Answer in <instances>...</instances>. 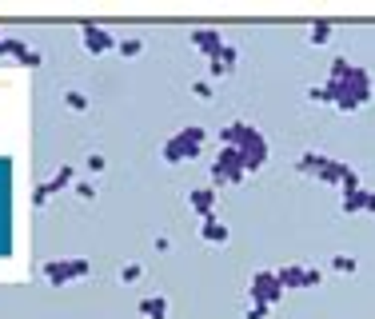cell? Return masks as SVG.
<instances>
[{
  "instance_id": "obj_1",
  "label": "cell",
  "mask_w": 375,
  "mask_h": 319,
  "mask_svg": "<svg viewBox=\"0 0 375 319\" xmlns=\"http://www.w3.org/2000/svg\"><path fill=\"white\" fill-rule=\"evenodd\" d=\"M324 88H327V96H331V108H340V112H359L363 104H372V96H375L367 68L351 64L347 56H335V60H331Z\"/></svg>"
},
{
  "instance_id": "obj_2",
  "label": "cell",
  "mask_w": 375,
  "mask_h": 319,
  "mask_svg": "<svg viewBox=\"0 0 375 319\" xmlns=\"http://www.w3.org/2000/svg\"><path fill=\"white\" fill-rule=\"evenodd\" d=\"M295 172L311 175V180H320V184H335L340 191L359 188V172L347 160H335V156H327V152H315V148L295 156Z\"/></svg>"
},
{
  "instance_id": "obj_3",
  "label": "cell",
  "mask_w": 375,
  "mask_h": 319,
  "mask_svg": "<svg viewBox=\"0 0 375 319\" xmlns=\"http://www.w3.org/2000/svg\"><path fill=\"white\" fill-rule=\"evenodd\" d=\"M220 144H228V148L240 152L247 175L260 172L263 164H268V136H263L256 124H247V120H232V124L220 132Z\"/></svg>"
},
{
  "instance_id": "obj_4",
  "label": "cell",
  "mask_w": 375,
  "mask_h": 319,
  "mask_svg": "<svg viewBox=\"0 0 375 319\" xmlns=\"http://www.w3.org/2000/svg\"><path fill=\"white\" fill-rule=\"evenodd\" d=\"M204 144H208V132H204V128H196V124L176 128V132H172V136L160 144V160H164V164H184V160H200Z\"/></svg>"
},
{
  "instance_id": "obj_5",
  "label": "cell",
  "mask_w": 375,
  "mask_h": 319,
  "mask_svg": "<svg viewBox=\"0 0 375 319\" xmlns=\"http://www.w3.org/2000/svg\"><path fill=\"white\" fill-rule=\"evenodd\" d=\"M247 172H244V160L236 148L228 144H220V152L212 160V188H236V184H244Z\"/></svg>"
},
{
  "instance_id": "obj_6",
  "label": "cell",
  "mask_w": 375,
  "mask_h": 319,
  "mask_svg": "<svg viewBox=\"0 0 375 319\" xmlns=\"http://www.w3.org/2000/svg\"><path fill=\"white\" fill-rule=\"evenodd\" d=\"M40 275L49 279L52 287H64L72 284V279H88L92 275V264L84 259V255H68V259H49L44 268H40Z\"/></svg>"
},
{
  "instance_id": "obj_7",
  "label": "cell",
  "mask_w": 375,
  "mask_h": 319,
  "mask_svg": "<svg viewBox=\"0 0 375 319\" xmlns=\"http://www.w3.org/2000/svg\"><path fill=\"white\" fill-rule=\"evenodd\" d=\"M247 300L252 303H263V307H276L284 300V284H279L276 271H252V279H247Z\"/></svg>"
},
{
  "instance_id": "obj_8",
  "label": "cell",
  "mask_w": 375,
  "mask_h": 319,
  "mask_svg": "<svg viewBox=\"0 0 375 319\" xmlns=\"http://www.w3.org/2000/svg\"><path fill=\"white\" fill-rule=\"evenodd\" d=\"M284 291H295V287H324V268L320 264H284L276 271Z\"/></svg>"
},
{
  "instance_id": "obj_9",
  "label": "cell",
  "mask_w": 375,
  "mask_h": 319,
  "mask_svg": "<svg viewBox=\"0 0 375 319\" xmlns=\"http://www.w3.org/2000/svg\"><path fill=\"white\" fill-rule=\"evenodd\" d=\"M0 56H17V60H20V64H28V68L44 64L40 48H33L28 40H20V36H0Z\"/></svg>"
},
{
  "instance_id": "obj_10",
  "label": "cell",
  "mask_w": 375,
  "mask_h": 319,
  "mask_svg": "<svg viewBox=\"0 0 375 319\" xmlns=\"http://www.w3.org/2000/svg\"><path fill=\"white\" fill-rule=\"evenodd\" d=\"M80 44L92 52V56H104V52H116V36L100 24H84L80 28Z\"/></svg>"
},
{
  "instance_id": "obj_11",
  "label": "cell",
  "mask_w": 375,
  "mask_h": 319,
  "mask_svg": "<svg viewBox=\"0 0 375 319\" xmlns=\"http://www.w3.org/2000/svg\"><path fill=\"white\" fill-rule=\"evenodd\" d=\"M72 184H76V172H72V168H68V164H64V168H60V172H56V175H52V180H49V184H40V188H36L33 204H36V207H44V204H49V200H52V196H56V191L72 188Z\"/></svg>"
},
{
  "instance_id": "obj_12",
  "label": "cell",
  "mask_w": 375,
  "mask_h": 319,
  "mask_svg": "<svg viewBox=\"0 0 375 319\" xmlns=\"http://www.w3.org/2000/svg\"><path fill=\"white\" fill-rule=\"evenodd\" d=\"M188 44L196 48L200 56H208V60H212V56L228 44V40H224V32H216V28H196V32H188Z\"/></svg>"
},
{
  "instance_id": "obj_13",
  "label": "cell",
  "mask_w": 375,
  "mask_h": 319,
  "mask_svg": "<svg viewBox=\"0 0 375 319\" xmlns=\"http://www.w3.org/2000/svg\"><path fill=\"white\" fill-rule=\"evenodd\" d=\"M216 204H220V191L208 184V188H192L188 191V207L196 212L200 220H208V216H216Z\"/></svg>"
},
{
  "instance_id": "obj_14",
  "label": "cell",
  "mask_w": 375,
  "mask_h": 319,
  "mask_svg": "<svg viewBox=\"0 0 375 319\" xmlns=\"http://www.w3.org/2000/svg\"><path fill=\"white\" fill-rule=\"evenodd\" d=\"M236 64H240V48L228 40V44H224L212 60H208V72H212V76H232V72H236Z\"/></svg>"
},
{
  "instance_id": "obj_15",
  "label": "cell",
  "mask_w": 375,
  "mask_h": 319,
  "mask_svg": "<svg viewBox=\"0 0 375 319\" xmlns=\"http://www.w3.org/2000/svg\"><path fill=\"white\" fill-rule=\"evenodd\" d=\"M367 196H372V188H351V191H343L340 196V212L343 216H359V212H367Z\"/></svg>"
},
{
  "instance_id": "obj_16",
  "label": "cell",
  "mask_w": 375,
  "mask_h": 319,
  "mask_svg": "<svg viewBox=\"0 0 375 319\" xmlns=\"http://www.w3.org/2000/svg\"><path fill=\"white\" fill-rule=\"evenodd\" d=\"M200 239H204V243H228L232 227L220 223V216H208V220H200Z\"/></svg>"
},
{
  "instance_id": "obj_17",
  "label": "cell",
  "mask_w": 375,
  "mask_h": 319,
  "mask_svg": "<svg viewBox=\"0 0 375 319\" xmlns=\"http://www.w3.org/2000/svg\"><path fill=\"white\" fill-rule=\"evenodd\" d=\"M140 316L144 319H168V300H164V295H144V300H140Z\"/></svg>"
},
{
  "instance_id": "obj_18",
  "label": "cell",
  "mask_w": 375,
  "mask_h": 319,
  "mask_svg": "<svg viewBox=\"0 0 375 319\" xmlns=\"http://www.w3.org/2000/svg\"><path fill=\"white\" fill-rule=\"evenodd\" d=\"M331 40V20H315L308 24V44H327Z\"/></svg>"
},
{
  "instance_id": "obj_19",
  "label": "cell",
  "mask_w": 375,
  "mask_h": 319,
  "mask_svg": "<svg viewBox=\"0 0 375 319\" xmlns=\"http://www.w3.org/2000/svg\"><path fill=\"white\" fill-rule=\"evenodd\" d=\"M116 52H120V56H140V52H144V36H124V40H116Z\"/></svg>"
},
{
  "instance_id": "obj_20",
  "label": "cell",
  "mask_w": 375,
  "mask_h": 319,
  "mask_svg": "<svg viewBox=\"0 0 375 319\" xmlns=\"http://www.w3.org/2000/svg\"><path fill=\"white\" fill-rule=\"evenodd\" d=\"M88 104H92V100H88L80 88H68V92H64V108L68 112H88Z\"/></svg>"
},
{
  "instance_id": "obj_21",
  "label": "cell",
  "mask_w": 375,
  "mask_h": 319,
  "mask_svg": "<svg viewBox=\"0 0 375 319\" xmlns=\"http://www.w3.org/2000/svg\"><path fill=\"white\" fill-rule=\"evenodd\" d=\"M356 268H359L356 255H331V271H340V275H351Z\"/></svg>"
},
{
  "instance_id": "obj_22",
  "label": "cell",
  "mask_w": 375,
  "mask_h": 319,
  "mask_svg": "<svg viewBox=\"0 0 375 319\" xmlns=\"http://www.w3.org/2000/svg\"><path fill=\"white\" fill-rule=\"evenodd\" d=\"M72 191H76V200H84V204H88V200H96V184H92V180H80V184H72Z\"/></svg>"
},
{
  "instance_id": "obj_23",
  "label": "cell",
  "mask_w": 375,
  "mask_h": 319,
  "mask_svg": "<svg viewBox=\"0 0 375 319\" xmlns=\"http://www.w3.org/2000/svg\"><path fill=\"white\" fill-rule=\"evenodd\" d=\"M140 275H144V264H124L120 268V284H136Z\"/></svg>"
},
{
  "instance_id": "obj_24",
  "label": "cell",
  "mask_w": 375,
  "mask_h": 319,
  "mask_svg": "<svg viewBox=\"0 0 375 319\" xmlns=\"http://www.w3.org/2000/svg\"><path fill=\"white\" fill-rule=\"evenodd\" d=\"M304 96H308L311 104H331V96H327V88H324V84H311V88H308Z\"/></svg>"
},
{
  "instance_id": "obj_25",
  "label": "cell",
  "mask_w": 375,
  "mask_h": 319,
  "mask_svg": "<svg viewBox=\"0 0 375 319\" xmlns=\"http://www.w3.org/2000/svg\"><path fill=\"white\" fill-rule=\"evenodd\" d=\"M192 96L196 100H212V84L208 80H192Z\"/></svg>"
},
{
  "instance_id": "obj_26",
  "label": "cell",
  "mask_w": 375,
  "mask_h": 319,
  "mask_svg": "<svg viewBox=\"0 0 375 319\" xmlns=\"http://www.w3.org/2000/svg\"><path fill=\"white\" fill-rule=\"evenodd\" d=\"M268 311H272V307H263V303H247L244 319H268Z\"/></svg>"
},
{
  "instance_id": "obj_27",
  "label": "cell",
  "mask_w": 375,
  "mask_h": 319,
  "mask_svg": "<svg viewBox=\"0 0 375 319\" xmlns=\"http://www.w3.org/2000/svg\"><path fill=\"white\" fill-rule=\"evenodd\" d=\"M104 164H108V160L100 156V152H92V156H88V172H104Z\"/></svg>"
},
{
  "instance_id": "obj_28",
  "label": "cell",
  "mask_w": 375,
  "mask_h": 319,
  "mask_svg": "<svg viewBox=\"0 0 375 319\" xmlns=\"http://www.w3.org/2000/svg\"><path fill=\"white\" fill-rule=\"evenodd\" d=\"M156 252H172V239H168V236H156Z\"/></svg>"
}]
</instances>
